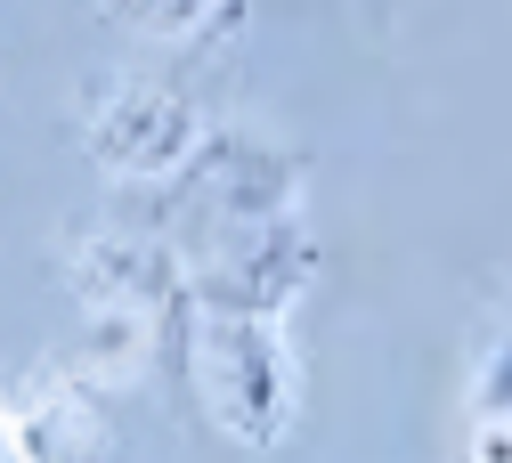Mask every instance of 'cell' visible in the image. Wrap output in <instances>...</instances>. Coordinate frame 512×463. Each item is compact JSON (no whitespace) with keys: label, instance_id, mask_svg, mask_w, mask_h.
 Listing matches in <instances>:
<instances>
[{"label":"cell","instance_id":"277c9868","mask_svg":"<svg viewBox=\"0 0 512 463\" xmlns=\"http://www.w3.org/2000/svg\"><path fill=\"white\" fill-rule=\"evenodd\" d=\"M317 277V244L301 236V220H269L244 228L228 244H212L204 260H187V309H220V317H277L309 293Z\"/></svg>","mask_w":512,"mask_h":463},{"label":"cell","instance_id":"52a82bcc","mask_svg":"<svg viewBox=\"0 0 512 463\" xmlns=\"http://www.w3.org/2000/svg\"><path fill=\"white\" fill-rule=\"evenodd\" d=\"M464 463H512V423H472Z\"/></svg>","mask_w":512,"mask_h":463},{"label":"cell","instance_id":"6da1fadb","mask_svg":"<svg viewBox=\"0 0 512 463\" xmlns=\"http://www.w3.org/2000/svg\"><path fill=\"white\" fill-rule=\"evenodd\" d=\"M187 382H196L204 423L236 447H285L301 415V366L285 350L277 317L187 309Z\"/></svg>","mask_w":512,"mask_h":463},{"label":"cell","instance_id":"3957f363","mask_svg":"<svg viewBox=\"0 0 512 463\" xmlns=\"http://www.w3.org/2000/svg\"><path fill=\"white\" fill-rule=\"evenodd\" d=\"M204 147V114L155 74H106L82 98V155L106 179H147L163 187L187 155Z\"/></svg>","mask_w":512,"mask_h":463},{"label":"cell","instance_id":"5b68a950","mask_svg":"<svg viewBox=\"0 0 512 463\" xmlns=\"http://www.w3.org/2000/svg\"><path fill=\"white\" fill-rule=\"evenodd\" d=\"M106 17L139 41H212L236 25V0H106Z\"/></svg>","mask_w":512,"mask_h":463},{"label":"cell","instance_id":"8992f818","mask_svg":"<svg viewBox=\"0 0 512 463\" xmlns=\"http://www.w3.org/2000/svg\"><path fill=\"white\" fill-rule=\"evenodd\" d=\"M472 423H512V325L488 342V358L472 366Z\"/></svg>","mask_w":512,"mask_h":463},{"label":"cell","instance_id":"7a4b0ae2","mask_svg":"<svg viewBox=\"0 0 512 463\" xmlns=\"http://www.w3.org/2000/svg\"><path fill=\"white\" fill-rule=\"evenodd\" d=\"M171 252L179 260H204L212 244L244 236V228H269V220H293L301 204V171L285 147L252 139V130H204V147L187 155L171 179Z\"/></svg>","mask_w":512,"mask_h":463}]
</instances>
